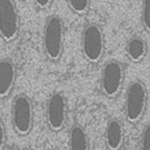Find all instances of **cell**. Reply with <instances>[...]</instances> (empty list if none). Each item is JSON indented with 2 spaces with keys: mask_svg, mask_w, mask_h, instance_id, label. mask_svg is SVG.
<instances>
[{
  "mask_svg": "<svg viewBox=\"0 0 150 150\" xmlns=\"http://www.w3.org/2000/svg\"><path fill=\"white\" fill-rule=\"evenodd\" d=\"M42 50L51 62H57L62 55L65 45V25L58 15L49 16L42 28Z\"/></svg>",
  "mask_w": 150,
  "mask_h": 150,
  "instance_id": "obj_1",
  "label": "cell"
},
{
  "mask_svg": "<svg viewBox=\"0 0 150 150\" xmlns=\"http://www.w3.org/2000/svg\"><path fill=\"white\" fill-rule=\"evenodd\" d=\"M149 94L143 82L134 80L127 88L125 96V116L129 123L136 124L144 116L148 105Z\"/></svg>",
  "mask_w": 150,
  "mask_h": 150,
  "instance_id": "obj_2",
  "label": "cell"
},
{
  "mask_svg": "<svg viewBox=\"0 0 150 150\" xmlns=\"http://www.w3.org/2000/svg\"><path fill=\"white\" fill-rule=\"evenodd\" d=\"M81 51L83 58L93 64L99 62L105 54V40L102 27L97 23L86 25L81 35Z\"/></svg>",
  "mask_w": 150,
  "mask_h": 150,
  "instance_id": "obj_3",
  "label": "cell"
},
{
  "mask_svg": "<svg viewBox=\"0 0 150 150\" xmlns=\"http://www.w3.org/2000/svg\"><path fill=\"white\" fill-rule=\"evenodd\" d=\"M126 71L124 65L118 60L107 61L102 67L99 86L102 93L107 98H114L120 93Z\"/></svg>",
  "mask_w": 150,
  "mask_h": 150,
  "instance_id": "obj_4",
  "label": "cell"
},
{
  "mask_svg": "<svg viewBox=\"0 0 150 150\" xmlns=\"http://www.w3.org/2000/svg\"><path fill=\"white\" fill-rule=\"evenodd\" d=\"M33 105L25 94L16 96L11 105V122L15 132L25 136L30 134L33 127Z\"/></svg>",
  "mask_w": 150,
  "mask_h": 150,
  "instance_id": "obj_5",
  "label": "cell"
},
{
  "mask_svg": "<svg viewBox=\"0 0 150 150\" xmlns=\"http://www.w3.org/2000/svg\"><path fill=\"white\" fill-rule=\"evenodd\" d=\"M20 30V18L14 0H0V35L10 43L14 41Z\"/></svg>",
  "mask_w": 150,
  "mask_h": 150,
  "instance_id": "obj_6",
  "label": "cell"
},
{
  "mask_svg": "<svg viewBox=\"0 0 150 150\" xmlns=\"http://www.w3.org/2000/svg\"><path fill=\"white\" fill-rule=\"evenodd\" d=\"M68 105L64 94L55 91L50 95L46 105V120L49 129L53 132L62 131L67 122Z\"/></svg>",
  "mask_w": 150,
  "mask_h": 150,
  "instance_id": "obj_7",
  "label": "cell"
},
{
  "mask_svg": "<svg viewBox=\"0 0 150 150\" xmlns=\"http://www.w3.org/2000/svg\"><path fill=\"white\" fill-rule=\"evenodd\" d=\"M125 142V128L119 119L112 118L106 123L105 143L108 150H120Z\"/></svg>",
  "mask_w": 150,
  "mask_h": 150,
  "instance_id": "obj_8",
  "label": "cell"
},
{
  "mask_svg": "<svg viewBox=\"0 0 150 150\" xmlns=\"http://www.w3.org/2000/svg\"><path fill=\"white\" fill-rule=\"evenodd\" d=\"M17 76L15 63L11 59H2L0 62V97L7 98L13 90Z\"/></svg>",
  "mask_w": 150,
  "mask_h": 150,
  "instance_id": "obj_9",
  "label": "cell"
},
{
  "mask_svg": "<svg viewBox=\"0 0 150 150\" xmlns=\"http://www.w3.org/2000/svg\"><path fill=\"white\" fill-rule=\"evenodd\" d=\"M125 50L127 58L132 62L138 63L146 57L148 54V44L142 36L133 35L127 40Z\"/></svg>",
  "mask_w": 150,
  "mask_h": 150,
  "instance_id": "obj_10",
  "label": "cell"
},
{
  "mask_svg": "<svg viewBox=\"0 0 150 150\" xmlns=\"http://www.w3.org/2000/svg\"><path fill=\"white\" fill-rule=\"evenodd\" d=\"M69 150H90L88 134L80 125H74L69 129Z\"/></svg>",
  "mask_w": 150,
  "mask_h": 150,
  "instance_id": "obj_11",
  "label": "cell"
},
{
  "mask_svg": "<svg viewBox=\"0 0 150 150\" xmlns=\"http://www.w3.org/2000/svg\"><path fill=\"white\" fill-rule=\"evenodd\" d=\"M69 9L77 15H84L89 11L91 0H66Z\"/></svg>",
  "mask_w": 150,
  "mask_h": 150,
  "instance_id": "obj_12",
  "label": "cell"
},
{
  "mask_svg": "<svg viewBox=\"0 0 150 150\" xmlns=\"http://www.w3.org/2000/svg\"><path fill=\"white\" fill-rule=\"evenodd\" d=\"M141 21L143 28L148 33H150V0L142 1Z\"/></svg>",
  "mask_w": 150,
  "mask_h": 150,
  "instance_id": "obj_13",
  "label": "cell"
},
{
  "mask_svg": "<svg viewBox=\"0 0 150 150\" xmlns=\"http://www.w3.org/2000/svg\"><path fill=\"white\" fill-rule=\"evenodd\" d=\"M140 150H150V123L147 124L141 135Z\"/></svg>",
  "mask_w": 150,
  "mask_h": 150,
  "instance_id": "obj_14",
  "label": "cell"
},
{
  "mask_svg": "<svg viewBox=\"0 0 150 150\" xmlns=\"http://www.w3.org/2000/svg\"><path fill=\"white\" fill-rule=\"evenodd\" d=\"M34 5L40 10L47 9L53 3L54 0H33Z\"/></svg>",
  "mask_w": 150,
  "mask_h": 150,
  "instance_id": "obj_15",
  "label": "cell"
},
{
  "mask_svg": "<svg viewBox=\"0 0 150 150\" xmlns=\"http://www.w3.org/2000/svg\"><path fill=\"white\" fill-rule=\"evenodd\" d=\"M5 139H6L5 130L4 128L3 122H1V124H0V144H1V149H2V146L4 145V143H5Z\"/></svg>",
  "mask_w": 150,
  "mask_h": 150,
  "instance_id": "obj_16",
  "label": "cell"
},
{
  "mask_svg": "<svg viewBox=\"0 0 150 150\" xmlns=\"http://www.w3.org/2000/svg\"><path fill=\"white\" fill-rule=\"evenodd\" d=\"M22 150H33V149H22Z\"/></svg>",
  "mask_w": 150,
  "mask_h": 150,
  "instance_id": "obj_17",
  "label": "cell"
}]
</instances>
